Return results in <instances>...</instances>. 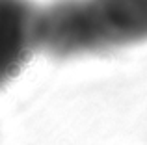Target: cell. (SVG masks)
<instances>
[{
  "label": "cell",
  "instance_id": "6da1fadb",
  "mask_svg": "<svg viewBox=\"0 0 147 145\" xmlns=\"http://www.w3.org/2000/svg\"><path fill=\"white\" fill-rule=\"evenodd\" d=\"M93 50L147 41V0H82Z\"/></svg>",
  "mask_w": 147,
  "mask_h": 145
},
{
  "label": "cell",
  "instance_id": "7a4b0ae2",
  "mask_svg": "<svg viewBox=\"0 0 147 145\" xmlns=\"http://www.w3.org/2000/svg\"><path fill=\"white\" fill-rule=\"evenodd\" d=\"M36 13L30 0H0V86L17 75L36 48Z\"/></svg>",
  "mask_w": 147,
  "mask_h": 145
}]
</instances>
